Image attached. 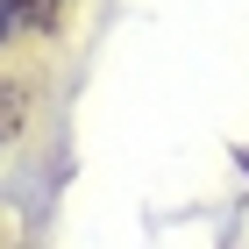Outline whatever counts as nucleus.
Listing matches in <instances>:
<instances>
[{"label": "nucleus", "instance_id": "f257e3e1", "mask_svg": "<svg viewBox=\"0 0 249 249\" xmlns=\"http://www.w3.org/2000/svg\"><path fill=\"white\" fill-rule=\"evenodd\" d=\"M64 7L71 0H0V43H15V36H50L64 21Z\"/></svg>", "mask_w": 249, "mask_h": 249}, {"label": "nucleus", "instance_id": "f03ea898", "mask_svg": "<svg viewBox=\"0 0 249 249\" xmlns=\"http://www.w3.org/2000/svg\"><path fill=\"white\" fill-rule=\"evenodd\" d=\"M29 121V86H0V135H15Z\"/></svg>", "mask_w": 249, "mask_h": 249}]
</instances>
